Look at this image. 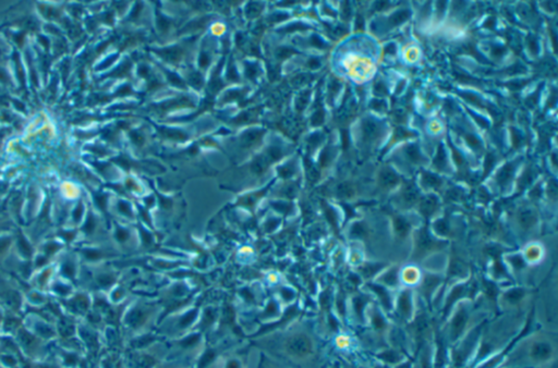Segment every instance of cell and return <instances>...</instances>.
<instances>
[{
	"mask_svg": "<svg viewBox=\"0 0 558 368\" xmlns=\"http://www.w3.org/2000/svg\"><path fill=\"white\" fill-rule=\"evenodd\" d=\"M466 139H467V142L472 147L480 146V139H479L474 134H467Z\"/></svg>",
	"mask_w": 558,
	"mask_h": 368,
	"instance_id": "obj_22",
	"label": "cell"
},
{
	"mask_svg": "<svg viewBox=\"0 0 558 368\" xmlns=\"http://www.w3.org/2000/svg\"><path fill=\"white\" fill-rule=\"evenodd\" d=\"M409 136H412L411 132L405 131V130H403V129H399V130H397V132H396V137H397V138H405V137H409Z\"/></svg>",
	"mask_w": 558,
	"mask_h": 368,
	"instance_id": "obj_28",
	"label": "cell"
},
{
	"mask_svg": "<svg viewBox=\"0 0 558 368\" xmlns=\"http://www.w3.org/2000/svg\"><path fill=\"white\" fill-rule=\"evenodd\" d=\"M384 51L386 53H389V54H394V53H396V46L395 45H388V46L385 47Z\"/></svg>",
	"mask_w": 558,
	"mask_h": 368,
	"instance_id": "obj_33",
	"label": "cell"
},
{
	"mask_svg": "<svg viewBox=\"0 0 558 368\" xmlns=\"http://www.w3.org/2000/svg\"><path fill=\"white\" fill-rule=\"evenodd\" d=\"M472 116H473V118H474L479 123H480L483 128H486V127H487V124H489V123H487V121H486L484 118H481V117H480V118H479V117H476L475 115H472Z\"/></svg>",
	"mask_w": 558,
	"mask_h": 368,
	"instance_id": "obj_34",
	"label": "cell"
},
{
	"mask_svg": "<svg viewBox=\"0 0 558 368\" xmlns=\"http://www.w3.org/2000/svg\"><path fill=\"white\" fill-rule=\"evenodd\" d=\"M402 279L407 285H415L420 280V271L414 267H407L402 272Z\"/></svg>",
	"mask_w": 558,
	"mask_h": 368,
	"instance_id": "obj_5",
	"label": "cell"
},
{
	"mask_svg": "<svg viewBox=\"0 0 558 368\" xmlns=\"http://www.w3.org/2000/svg\"><path fill=\"white\" fill-rule=\"evenodd\" d=\"M371 106L373 109H375V110H383V109H385V103L381 99L373 100Z\"/></svg>",
	"mask_w": 558,
	"mask_h": 368,
	"instance_id": "obj_25",
	"label": "cell"
},
{
	"mask_svg": "<svg viewBox=\"0 0 558 368\" xmlns=\"http://www.w3.org/2000/svg\"><path fill=\"white\" fill-rule=\"evenodd\" d=\"M542 249L538 245H531L525 249V260L531 264H536L541 261Z\"/></svg>",
	"mask_w": 558,
	"mask_h": 368,
	"instance_id": "obj_7",
	"label": "cell"
},
{
	"mask_svg": "<svg viewBox=\"0 0 558 368\" xmlns=\"http://www.w3.org/2000/svg\"><path fill=\"white\" fill-rule=\"evenodd\" d=\"M379 133H380V128L376 123L371 122V121H366L363 124V134H364L365 138L374 139V138H376V136H377V134H379Z\"/></svg>",
	"mask_w": 558,
	"mask_h": 368,
	"instance_id": "obj_9",
	"label": "cell"
},
{
	"mask_svg": "<svg viewBox=\"0 0 558 368\" xmlns=\"http://www.w3.org/2000/svg\"><path fill=\"white\" fill-rule=\"evenodd\" d=\"M553 352L554 351L551 343L544 340H539L531 344L529 355L532 361L537 363H544L553 356Z\"/></svg>",
	"mask_w": 558,
	"mask_h": 368,
	"instance_id": "obj_2",
	"label": "cell"
},
{
	"mask_svg": "<svg viewBox=\"0 0 558 368\" xmlns=\"http://www.w3.org/2000/svg\"><path fill=\"white\" fill-rule=\"evenodd\" d=\"M386 5H387L386 3L379 2V3H377V4H376V9H379V10H382V9H383V8H385V6H386Z\"/></svg>",
	"mask_w": 558,
	"mask_h": 368,
	"instance_id": "obj_36",
	"label": "cell"
},
{
	"mask_svg": "<svg viewBox=\"0 0 558 368\" xmlns=\"http://www.w3.org/2000/svg\"><path fill=\"white\" fill-rule=\"evenodd\" d=\"M395 230L400 237H406L408 232H409V223H408L404 218H396L395 221Z\"/></svg>",
	"mask_w": 558,
	"mask_h": 368,
	"instance_id": "obj_12",
	"label": "cell"
},
{
	"mask_svg": "<svg viewBox=\"0 0 558 368\" xmlns=\"http://www.w3.org/2000/svg\"><path fill=\"white\" fill-rule=\"evenodd\" d=\"M406 153H407L408 158H409L411 161H413V162H415V163L420 162V160H421V155H420V153H419L418 148H416V146H414V145L409 146V147L407 148Z\"/></svg>",
	"mask_w": 558,
	"mask_h": 368,
	"instance_id": "obj_17",
	"label": "cell"
},
{
	"mask_svg": "<svg viewBox=\"0 0 558 368\" xmlns=\"http://www.w3.org/2000/svg\"><path fill=\"white\" fill-rule=\"evenodd\" d=\"M465 323H466V314L463 312L458 313V314L456 315L453 323V332L461 330V327H463Z\"/></svg>",
	"mask_w": 558,
	"mask_h": 368,
	"instance_id": "obj_16",
	"label": "cell"
},
{
	"mask_svg": "<svg viewBox=\"0 0 558 368\" xmlns=\"http://www.w3.org/2000/svg\"><path fill=\"white\" fill-rule=\"evenodd\" d=\"M494 162H495V158H494V156H493L492 154H490V155H487V157H486V161H485V172H487V171H490V170H491V168L493 167V164H494Z\"/></svg>",
	"mask_w": 558,
	"mask_h": 368,
	"instance_id": "obj_26",
	"label": "cell"
},
{
	"mask_svg": "<svg viewBox=\"0 0 558 368\" xmlns=\"http://www.w3.org/2000/svg\"><path fill=\"white\" fill-rule=\"evenodd\" d=\"M530 49L533 53H537L539 51V46H538V42L534 40V38H530L529 40V43H528Z\"/></svg>",
	"mask_w": 558,
	"mask_h": 368,
	"instance_id": "obj_29",
	"label": "cell"
},
{
	"mask_svg": "<svg viewBox=\"0 0 558 368\" xmlns=\"http://www.w3.org/2000/svg\"><path fill=\"white\" fill-rule=\"evenodd\" d=\"M409 17H410V12L408 10L397 11L396 13L392 14L391 17L389 18V22H390V24H392V25H399V24H402L403 22H405L406 20L409 19Z\"/></svg>",
	"mask_w": 558,
	"mask_h": 368,
	"instance_id": "obj_11",
	"label": "cell"
},
{
	"mask_svg": "<svg viewBox=\"0 0 558 368\" xmlns=\"http://www.w3.org/2000/svg\"><path fill=\"white\" fill-rule=\"evenodd\" d=\"M436 207H437V200L433 196L424 199L420 204L421 213L424 216H431L436 210Z\"/></svg>",
	"mask_w": 558,
	"mask_h": 368,
	"instance_id": "obj_6",
	"label": "cell"
},
{
	"mask_svg": "<svg viewBox=\"0 0 558 368\" xmlns=\"http://www.w3.org/2000/svg\"><path fill=\"white\" fill-rule=\"evenodd\" d=\"M375 93L377 94V95H386L387 94V90H386V86H385L383 83H377L376 86H375Z\"/></svg>",
	"mask_w": 558,
	"mask_h": 368,
	"instance_id": "obj_23",
	"label": "cell"
},
{
	"mask_svg": "<svg viewBox=\"0 0 558 368\" xmlns=\"http://www.w3.org/2000/svg\"><path fill=\"white\" fill-rule=\"evenodd\" d=\"M356 26H357V30H363L364 29V20H363L362 17H360V15L357 18Z\"/></svg>",
	"mask_w": 558,
	"mask_h": 368,
	"instance_id": "obj_32",
	"label": "cell"
},
{
	"mask_svg": "<svg viewBox=\"0 0 558 368\" xmlns=\"http://www.w3.org/2000/svg\"><path fill=\"white\" fill-rule=\"evenodd\" d=\"M513 172H514V168H513L512 164H507V166H505L504 168H502V169L500 170V172H499V175H498V182H499L500 184H505V183H507V181L510 179V177H512Z\"/></svg>",
	"mask_w": 558,
	"mask_h": 368,
	"instance_id": "obj_14",
	"label": "cell"
},
{
	"mask_svg": "<svg viewBox=\"0 0 558 368\" xmlns=\"http://www.w3.org/2000/svg\"><path fill=\"white\" fill-rule=\"evenodd\" d=\"M461 96L465 98L466 100H468L469 103H471L472 105H476V106H482V100L479 98L476 95H474V94H471V93H462Z\"/></svg>",
	"mask_w": 558,
	"mask_h": 368,
	"instance_id": "obj_19",
	"label": "cell"
},
{
	"mask_svg": "<svg viewBox=\"0 0 558 368\" xmlns=\"http://www.w3.org/2000/svg\"><path fill=\"white\" fill-rule=\"evenodd\" d=\"M518 221L524 230H529L537 222V216L531 209H523L518 215Z\"/></svg>",
	"mask_w": 558,
	"mask_h": 368,
	"instance_id": "obj_3",
	"label": "cell"
},
{
	"mask_svg": "<svg viewBox=\"0 0 558 368\" xmlns=\"http://www.w3.org/2000/svg\"><path fill=\"white\" fill-rule=\"evenodd\" d=\"M403 199H404V202L406 203V204H408V205L410 204L411 205L416 201V199H418V194H416V191L413 189L412 186H408V187H406L404 193H403Z\"/></svg>",
	"mask_w": 558,
	"mask_h": 368,
	"instance_id": "obj_13",
	"label": "cell"
},
{
	"mask_svg": "<svg viewBox=\"0 0 558 368\" xmlns=\"http://www.w3.org/2000/svg\"><path fill=\"white\" fill-rule=\"evenodd\" d=\"M445 163H446V155H445V152L443 151V148L441 146V147H439V150H438L437 155L435 157V164L439 168H443L445 166Z\"/></svg>",
	"mask_w": 558,
	"mask_h": 368,
	"instance_id": "obj_20",
	"label": "cell"
},
{
	"mask_svg": "<svg viewBox=\"0 0 558 368\" xmlns=\"http://www.w3.org/2000/svg\"><path fill=\"white\" fill-rule=\"evenodd\" d=\"M484 25H485V27L493 29V27H494V25H495V20H494L493 18L489 19V20H487V21L485 22V24H484Z\"/></svg>",
	"mask_w": 558,
	"mask_h": 368,
	"instance_id": "obj_35",
	"label": "cell"
},
{
	"mask_svg": "<svg viewBox=\"0 0 558 368\" xmlns=\"http://www.w3.org/2000/svg\"><path fill=\"white\" fill-rule=\"evenodd\" d=\"M379 182L385 189H390V187H394L399 182V178L394 171L389 169H384L380 174Z\"/></svg>",
	"mask_w": 558,
	"mask_h": 368,
	"instance_id": "obj_4",
	"label": "cell"
},
{
	"mask_svg": "<svg viewBox=\"0 0 558 368\" xmlns=\"http://www.w3.org/2000/svg\"><path fill=\"white\" fill-rule=\"evenodd\" d=\"M513 132V142H514V146L515 147H519L521 144H522V136L519 132H518L517 130H512Z\"/></svg>",
	"mask_w": 558,
	"mask_h": 368,
	"instance_id": "obj_21",
	"label": "cell"
},
{
	"mask_svg": "<svg viewBox=\"0 0 558 368\" xmlns=\"http://www.w3.org/2000/svg\"><path fill=\"white\" fill-rule=\"evenodd\" d=\"M504 52H505V48H502V47H495V48L493 49V54H494V56H496V57L497 56L498 57L502 56Z\"/></svg>",
	"mask_w": 558,
	"mask_h": 368,
	"instance_id": "obj_31",
	"label": "cell"
},
{
	"mask_svg": "<svg viewBox=\"0 0 558 368\" xmlns=\"http://www.w3.org/2000/svg\"><path fill=\"white\" fill-rule=\"evenodd\" d=\"M435 245V243L433 241H432V239L428 236V234L426 232H422L421 236L419 238V241H418V250L420 254H423V253H427L428 250H430L431 248H433Z\"/></svg>",
	"mask_w": 558,
	"mask_h": 368,
	"instance_id": "obj_8",
	"label": "cell"
},
{
	"mask_svg": "<svg viewBox=\"0 0 558 368\" xmlns=\"http://www.w3.org/2000/svg\"><path fill=\"white\" fill-rule=\"evenodd\" d=\"M398 307L400 309V312H403L404 315H409L410 312H411V300H410V294L408 292H404L402 294V296H400V300H399V305Z\"/></svg>",
	"mask_w": 558,
	"mask_h": 368,
	"instance_id": "obj_10",
	"label": "cell"
},
{
	"mask_svg": "<svg viewBox=\"0 0 558 368\" xmlns=\"http://www.w3.org/2000/svg\"><path fill=\"white\" fill-rule=\"evenodd\" d=\"M523 297V291L522 290H512L507 294H505V300L509 304H516L519 302Z\"/></svg>",
	"mask_w": 558,
	"mask_h": 368,
	"instance_id": "obj_15",
	"label": "cell"
},
{
	"mask_svg": "<svg viewBox=\"0 0 558 368\" xmlns=\"http://www.w3.org/2000/svg\"><path fill=\"white\" fill-rule=\"evenodd\" d=\"M211 31H213V33H214L215 35H222V34L225 33L226 29H225V26H224L223 24H221V23H217V24H215V25L211 26Z\"/></svg>",
	"mask_w": 558,
	"mask_h": 368,
	"instance_id": "obj_24",
	"label": "cell"
},
{
	"mask_svg": "<svg viewBox=\"0 0 558 368\" xmlns=\"http://www.w3.org/2000/svg\"><path fill=\"white\" fill-rule=\"evenodd\" d=\"M286 349L289 354L297 357H304L309 355L312 351V342L304 334H296L288 339Z\"/></svg>",
	"mask_w": 558,
	"mask_h": 368,
	"instance_id": "obj_1",
	"label": "cell"
},
{
	"mask_svg": "<svg viewBox=\"0 0 558 368\" xmlns=\"http://www.w3.org/2000/svg\"><path fill=\"white\" fill-rule=\"evenodd\" d=\"M422 182H423V184H426L427 186L436 187V186H438L439 184H441V180H439L437 177H435L433 175L424 174L423 178H422Z\"/></svg>",
	"mask_w": 558,
	"mask_h": 368,
	"instance_id": "obj_18",
	"label": "cell"
},
{
	"mask_svg": "<svg viewBox=\"0 0 558 368\" xmlns=\"http://www.w3.org/2000/svg\"><path fill=\"white\" fill-rule=\"evenodd\" d=\"M453 154H454V157H455L456 162H457L458 164H460V163L463 162V157H462V156L460 155V153H459L457 150H455V148H454V150H453Z\"/></svg>",
	"mask_w": 558,
	"mask_h": 368,
	"instance_id": "obj_30",
	"label": "cell"
},
{
	"mask_svg": "<svg viewBox=\"0 0 558 368\" xmlns=\"http://www.w3.org/2000/svg\"><path fill=\"white\" fill-rule=\"evenodd\" d=\"M435 229H436V231H437L438 233L445 234V233L447 232V227H446L445 221L441 220V221H438L437 223H435Z\"/></svg>",
	"mask_w": 558,
	"mask_h": 368,
	"instance_id": "obj_27",
	"label": "cell"
}]
</instances>
